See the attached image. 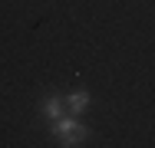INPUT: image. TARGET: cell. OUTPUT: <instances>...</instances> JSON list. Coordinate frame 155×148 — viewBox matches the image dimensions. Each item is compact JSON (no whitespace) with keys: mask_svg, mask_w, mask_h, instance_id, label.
Returning a JSON list of instances; mask_svg holds the SVG:
<instances>
[{"mask_svg":"<svg viewBox=\"0 0 155 148\" xmlns=\"http://www.w3.org/2000/svg\"><path fill=\"white\" fill-rule=\"evenodd\" d=\"M63 102H66V115H83V112L89 109V92H86V89H76V92H69Z\"/></svg>","mask_w":155,"mask_h":148,"instance_id":"obj_2","label":"cell"},{"mask_svg":"<svg viewBox=\"0 0 155 148\" xmlns=\"http://www.w3.org/2000/svg\"><path fill=\"white\" fill-rule=\"evenodd\" d=\"M40 112L50 118V122H56V118H63V115H66V102H63L60 95H46V99L40 102Z\"/></svg>","mask_w":155,"mask_h":148,"instance_id":"obj_3","label":"cell"},{"mask_svg":"<svg viewBox=\"0 0 155 148\" xmlns=\"http://www.w3.org/2000/svg\"><path fill=\"white\" fill-rule=\"evenodd\" d=\"M53 125V135L60 138V145H66V148H76V145H83L86 142V125L79 122L76 115H63V118H56V122H50Z\"/></svg>","mask_w":155,"mask_h":148,"instance_id":"obj_1","label":"cell"}]
</instances>
